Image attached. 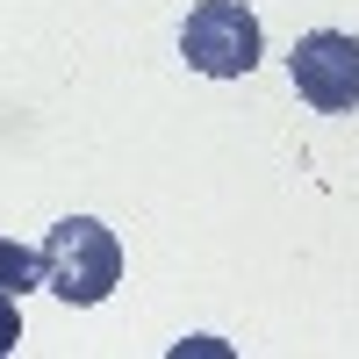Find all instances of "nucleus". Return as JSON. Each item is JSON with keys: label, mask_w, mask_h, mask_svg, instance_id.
<instances>
[{"label": "nucleus", "mask_w": 359, "mask_h": 359, "mask_svg": "<svg viewBox=\"0 0 359 359\" xmlns=\"http://www.w3.org/2000/svg\"><path fill=\"white\" fill-rule=\"evenodd\" d=\"M259 15L245 0H194L187 22H180V57L201 79H245L259 65Z\"/></svg>", "instance_id": "obj_2"}, {"label": "nucleus", "mask_w": 359, "mask_h": 359, "mask_svg": "<svg viewBox=\"0 0 359 359\" xmlns=\"http://www.w3.org/2000/svg\"><path fill=\"white\" fill-rule=\"evenodd\" d=\"M115 280H123V245H115L108 223H94V216L50 223V237H43V287L57 302L94 309V302L115 294Z\"/></svg>", "instance_id": "obj_1"}, {"label": "nucleus", "mask_w": 359, "mask_h": 359, "mask_svg": "<svg viewBox=\"0 0 359 359\" xmlns=\"http://www.w3.org/2000/svg\"><path fill=\"white\" fill-rule=\"evenodd\" d=\"M287 72H294V94L309 108H323V115L359 108V43L345 29H309V36L287 50Z\"/></svg>", "instance_id": "obj_3"}, {"label": "nucleus", "mask_w": 359, "mask_h": 359, "mask_svg": "<svg viewBox=\"0 0 359 359\" xmlns=\"http://www.w3.org/2000/svg\"><path fill=\"white\" fill-rule=\"evenodd\" d=\"M43 280V252L15 245V237H0V294H29Z\"/></svg>", "instance_id": "obj_4"}, {"label": "nucleus", "mask_w": 359, "mask_h": 359, "mask_svg": "<svg viewBox=\"0 0 359 359\" xmlns=\"http://www.w3.org/2000/svg\"><path fill=\"white\" fill-rule=\"evenodd\" d=\"M15 302H22V294H0V359L22 345V316H15Z\"/></svg>", "instance_id": "obj_5"}]
</instances>
